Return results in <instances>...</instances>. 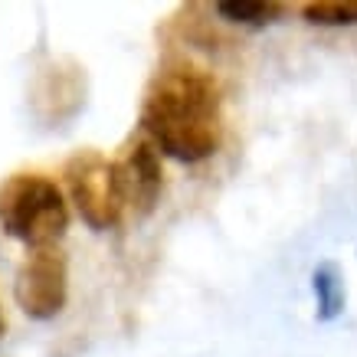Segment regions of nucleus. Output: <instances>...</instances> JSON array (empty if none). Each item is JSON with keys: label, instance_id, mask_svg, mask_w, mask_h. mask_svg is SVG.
Listing matches in <instances>:
<instances>
[{"label": "nucleus", "instance_id": "1", "mask_svg": "<svg viewBox=\"0 0 357 357\" xmlns=\"http://www.w3.org/2000/svg\"><path fill=\"white\" fill-rule=\"evenodd\" d=\"M141 128L154 148L181 164L206 161L223 144V102L217 82L190 66L158 73L144 105Z\"/></svg>", "mask_w": 357, "mask_h": 357}, {"label": "nucleus", "instance_id": "2", "mask_svg": "<svg viewBox=\"0 0 357 357\" xmlns=\"http://www.w3.org/2000/svg\"><path fill=\"white\" fill-rule=\"evenodd\" d=\"M0 229L33 249H50L69 229V204L43 174H13L0 184Z\"/></svg>", "mask_w": 357, "mask_h": 357}, {"label": "nucleus", "instance_id": "3", "mask_svg": "<svg viewBox=\"0 0 357 357\" xmlns=\"http://www.w3.org/2000/svg\"><path fill=\"white\" fill-rule=\"evenodd\" d=\"M63 177L69 200L76 204V213L89 229L102 233V229L119 227L121 213H125V197H121L115 161L86 148V151H76L66 161Z\"/></svg>", "mask_w": 357, "mask_h": 357}, {"label": "nucleus", "instance_id": "4", "mask_svg": "<svg viewBox=\"0 0 357 357\" xmlns=\"http://www.w3.org/2000/svg\"><path fill=\"white\" fill-rule=\"evenodd\" d=\"M13 298L33 321H50L69 298V259L63 249H33L13 279Z\"/></svg>", "mask_w": 357, "mask_h": 357}, {"label": "nucleus", "instance_id": "5", "mask_svg": "<svg viewBox=\"0 0 357 357\" xmlns=\"http://www.w3.org/2000/svg\"><path fill=\"white\" fill-rule=\"evenodd\" d=\"M119 184L121 197H125V210H131L135 217H148L161 197L164 187V171H161V158L148 138L135 141L128 151L121 154L119 161Z\"/></svg>", "mask_w": 357, "mask_h": 357}, {"label": "nucleus", "instance_id": "6", "mask_svg": "<svg viewBox=\"0 0 357 357\" xmlns=\"http://www.w3.org/2000/svg\"><path fill=\"white\" fill-rule=\"evenodd\" d=\"M213 10L229 23H243V26H269L282 17V3L275 0H220Z\"/></svg>", "mask_w": 357, "mask_h": 357}, {"label": "nucleus", "instance_id": "7", "mask_svg": "<svg viewBox=\"0 0 357 357\" xmlns=\"http://www.w3.org/2000/svg\"><path fill=\"white\" fill-rule=\"evenodd\" d=\"M314 295H318V318L325 321H331L344 308V289H341L335 266H321L314 272Z\"/></svg>", "mask_w": 357, "mask_h": 357}, {"label": "nucleus", "instance_id": "8", "mask_svg": "<svg viewBox=\"0 0 357 357\" xmlns=\"http://www.w3.org/2000/svg\"><path fill=\"white\" fill-rule=\"evenodd\" d=\"M305 20L321 23V26H344V23H357V0H318V3H305L302 7Z\"/></svg>", "mask_w": 357, "mask_h": 357}, {"label": "nucleus", "instance_id": "9", "mask_svg": "<svg viewBox=\"0 0 357 357\" xmlns=\"http://www.w3.org/2000/svg\"><path fill=\"white\" fill-rule=\"evenodd\" d=\"M3 328H7V321H3V312H0V337H3Z\"/></svg>", "mask_w": 357, "mask_h": 357}]
</instances>
